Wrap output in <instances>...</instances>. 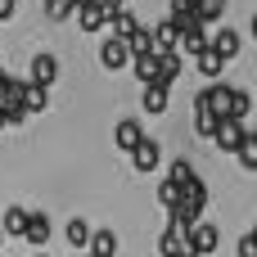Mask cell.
<instances>
[{
  "instance_id": "2",
  "label": "cell",
  "mask_w": 257,
  "mask_h": 257,
  "mask_svg": "<svg viewBox=\"0 0 257 257\" xmlns=\"http://www.w3.org/2000/svg\"><path fill=\"white\" fill-rule=\"evenodd\" d=\"M185 235H190L185 226L167 221V230L158 235V253H163V257H194V253H190V244H185Z\"/></svg>"
},
{
  "instance_id": "6",
  "label": "cell",
  "mask_w": 257,
  "mask_h": 257,
  "mask_svg": "<svg viewBox=\"0 0 257 257\" xmlns=\"http://www.w3.org/2000/svg\"><path fill=\"white\" fill-rule=\"evenodd\" d=\"M77 27H81V32H99V27H108V5H104V0L77 5Z\"/></svg>"
},
{
  "instance_id": "9",
  "label": "cell",
  "mask_w": 257,
  "mask_h": 257,
  "mask_svg": "<svg viewBox=\"0 0 257 257\" xmlns=\"http://www.w3.org/2000/svg\"><path fill=\"white\" fill-rule=\"evenodd\" d=\"M212 50H217V54L230 63V59H239V50H244V36H239L235 27H217V32H212Z\"/></svg>"
},
{
  "instance_id": "25",
  "label": "cell",
  "mask_w": 257,
  "mask_h": 257,
  "mask_svg": "<svg viewBox=\"0 0 257 257\" xmlns=\"http://www.w3.org/2000/svg\"><path fill=\"white\" fill-rule=\"evenodd\" d=\"M194 14H199V23L208 27V23H217V18L226 14V0H194Z\"/></svg>"
},
{
  "instance_id": "22",
  "label": "cell",
  "mask_w": 257,
  "mask_h": 257,
  "mask_svg": "<svg viewBox=\"0 0 257 257\" xmlns=\"http://www.w3.org/2000/svg\"><path fill=\"white\" fill-rule=\"evenodd\" d=\"M239 167L244 172H257V131H244V145H239Z\"/></svg>"
},
{
  "instance_id": "35",
  "label": "cell",
  "mask_w": 257,
  "mask_h": 257,
  "mask_svg": "<svg viewBox=\"0 0 257 257\" xmlns=\"http://www.w3.org/2000/svg\"><path fill=\"white\" fill-rule=\"evenodd\" d=\"M77 5H90V0H77Z\"/></svg>"
},
{
  "instance_id": "37",
  "label": "cell",
  "mask_w": 257,
  "mask_h": 257,
  "mask_svg": "<svg viewBox=\"0 0 257 257\" xmlns=\"http://www.w3.org/2000/svg\"><path fill=\"white\" fill-rule=\"evenodd\" d=\"M77 257H86V253H77Z\"/></svg>"
},
{
  "instance_id": "7",
  "label": "cell",
  "mask_w": 257,
  "mask_h": 257,
  "mask_svg": "<svg viewBox=\"0 0 257 257\" xmlns=\"http://www.w3.org/2000/svg\"><path fill=\"white\" fill-rule=\"evenodd\" d=\"M113 140H117V149H122V154L131 158V154H136V145L145 140V126H140L136 117H122V122L113 126Z\"/></svg>"
},
{
  "instance_id": "29",
  "label": "cell",
  "mask_w": 257,
  "mask_h": 257,
  "mask_svg": "<svg viewBox=\"0 0 257 257\" xmlns=\"http://www.w3.org/2000/svg\"><path fill=\"white\" fill-rule=\"evenodd\" d=\"M185 14H194V0H172V18H185Z\"/></svg>"
},
{
  "instance_id": "17",
  "label": "cell",
  "mask_w": 257,
  "mask_h": 257,
  "mask_svg": "<svg viewBox=\"0 0 257 257\" xmlns=\"http://www.w3.org/2000/svg\"><path fill=\"white\" fill-rule=\"evenodd\" d=\"M90 235H95V230L86 226V217H72V221H68V230H63V239H68L77 253H86V248H90Z\"/></svg>"
},
{
  "instance_id": "23",
  "label": "cell",
  "mask_w": 257,
  "mask_h": 257,
  "mask_svg": "<svg viewBox=\"0 0 257 257\" xmlns=\"http://www.w3.org/2000/svg\"><path fill=\"white\" fill-rule=\"evenodd\" d=\"M248 108H253V95H248V90H239V86H230V117H235V122H244V117H248Z\"/></svg>"
},
{
  "instance_id": "19",
  "label": "cell",
  "mask_w": 257,
  "mask_h": 257,
  "mask_svg": "<svg viewBox=\"0 0 257 257\" xmlns=\"http://www.w3.org/2000/svg\"><path fill=\"white\" fill-rule=\"evenodd\" d=\"M126 45H131V59H136V54H158V45H154V27H136V32L126 36Z\"/></svg>"
},
{
  "instance_id": "26",
  "label": "cell",
  "mask_w": 257,
  "mask_h": 257,
  "mask_svg": "<svg viewBox=\"0 0 257 257\" xmlns=\"http://www.w3.org/2000/svg\"><path fill=\"white\" fill-rule=\"evenodd\" d=\"M45 14H50V23L77 18V0H45Z\"/></svg>"
},
{
  "instance_id": "32",
  "label": "cell",
  "mask_w": 257,
  "mask_h": 257,
  "mask_svg": "<svg viewBox=\"0 0 257 257\" xmlns=\"http://www.w3.org/2000/svg\"><path fill=\"white\" fill-rule=\"evenodd\" d=\"M248 32H253V41H257V14H253V23H248Z\"/></svg>"
},
{
  "instance_id": "10",
  "label": "cell",
  "mask_w": 257,
  "mask_h": 257,
  "mask_svg": "<svg viewBox=\"0 0 257 257\" xmlns=\"http://www.w3.org/2000/svg\"><path fill=\"white\" fill-rule=\"evenodd\" d=\"M140 104H145V113H167V104H172V86L167 81H149L145 86V95H140Z\"/></svg>"
},
{
  "instance_id": "38",
  "label": "cell",
  "mask_w": 257,
  "mask_h": 257,
  "mask_svg": "<svg viewBox=\"0 0 257 257\" xmlns=\"http://www.w3.org/2000/svg\"><path fill=\"white\" fill-rule=\"evenodd\" d=\"M0 239H5V235H0Z\"/></svg>"
},
{
  "instance_id": "36",
  "label": "cell",
  "mask_w": 257,
  "mask_h": 257,
  "mask_svg": "<svg viewBox=\"0 0 257 257\" xmlns=\"http://www.w3.org/2000/svg\"><path fill=\"white\" fill-rule=\"evenodd\" d=\"M36 257H50V253H36Z\"/></svg>"
},
{
  "instance_id": "33",
  "label": "cell",
  "mask_w": 257,
  "mask_h": 257,
  "mask_svg": "<svg viewBox=\"0 0 257 257\" xmlns=\"http://www.w3.org/2000/svg\"><path fill=\"white\" fill-rule=\"evenodd\" d=\"M5 126H9V117H5V108H0V131H5Z\"/></svg>"
},
{
  "instance_id": "5",
  "label": "cell",
  "mask_w": 257,
  "mask_h": 257,
  "mask_svg": "<svg viewBox=\"0 0 257 257\" xmlns=\"http://www.w3.org/2000/svg\"><path fill=\"white\" fill-rule=\"evenodd\" d=\"M244 122H235V117H226V122H217V136H212V145L221 149V154H239V145H244Z\"/></svg>"
},
{
  "instance_id": "3",
  "label": "cell",
  "mask_w": 257,
  "mask_h": 257,
  "mask_svg": "<svg viewBox=\"0 0 257 257\" xmlns=\"http://www.w3.org/2000/svg\"><path fill=\"white\" fill-rule=\"evenodd\" d=\"M99 63H104L108 72H122V68H131V45H126V41H117V36H108V41L99 45Z\"/></svg>"
},
{
  "instance_id": "27",
  "label": "cell",
  "mask_w": 257,
  "mask_h": 257,
  "mask_svg": "<svg viewBox=\"0 0 257 257\" xmlns=\"http://www.w3.org/2000/svg\"><path fill=\"white\" fill-rule=\"evenodd\" d=\"M158 203H163V208H167V217H172V212L181 208V185L163 181V185H158Z\"/></svg>"
},
{
  "instance_id": "16",
  "label": "cell",
  "mask_w": 257,
  "mask_h": 257,
  "mask_svg": "<svg viewBox=\"0 0 257 257\" xmlns=\"http://www.w3.org/2000/svg\"><path fill=\"white\" fill-rule=\"evenodd\" d=\"M194 68H199V72H203V77H208V81H217V77H221V72H226V59H221V54H217V50H212V45H208V50H203V54H194Z\"/></svg>"
},
{
  "instance_id": "18",
  "label": "cell",
  "mask_w": 257,
  "mask_h": 257,
  "mask_svg": "<svg viewBox=\"0 0 257 257\" xmlns=\"http://www.w3.org/2000/svg\"><path fill=\"white\" fill-rule=\"evenodd\" d=\"M86 257H117V235H113V230H95Z\"/></svg>"
},
{
  "instance_id": "28",
  "label": "cell",
  "mask_w": 257,
  "mask_h": 257,
  "mask_svg": "<svg viewBox=\"0 0 257 257\" xmlns=\"http://www.w3.org/2000/svg\"><path fill=\"white\" fill-rule=\"evenodd\" d=\"M235 253H239V257H257V239H253V235H244V239H239V248H235Z\"/></svg>"
},
{
  "instance_id": "24",
  "label": "cell",
  "mask_w": 257,
  "mask_h": 257,
  "mask_svg": "<svg viewBox=\"0 0 257 257\" xmlns=\"http://www.w3.org/2000/svg\"><path fill=\"white\" fill-rule=\"evenodd\" d=\"M194 176H199V172H194V163H190V158H176V163H172V172H167V181H172V185H181V190H185Z\"/></svg>"
},
{
  "instance_id": "8",
  "label": "cell",
  "mask_w": 257,
  "mask_h": 257,
  "mask_svg": "<svg viewBox=\"0 0 257 257\" xmlns=\"http://www.w3.org/2000/svg\"><path fill=\"white\" fill-rule=\"evenodd\" d=\"M158 163H163V149H158V140H149V136H145V140L136 145V154H131V167L149 176V172H158Z\"/></svg>"
},
{
  "instance_id": "20",
  "label": "cell",
  "mask_w": 257,
  "mask_h": 257,
  "mask_svg": "<svg viewBox=\"0 0 257 257\" xmlns=\"http://www.w3.org/2000/svg\"><path fill=\"white\" fill-rule=\"evenodd\" d=\"M131 72L149 86V81H158V54H136L131 59Z\"/></svg>"
},
{
  "instance_id": "4",
  "label": "cell",
  "mask_w": 257,
  "mask_h": 257,
  "mask_svg": "<svg viewBox=\"0 0 257 257\" xmlns=\"http://www.w3.org/2000/svg\"><path fill=\"white\" fill-rule=\"evenodd\" d=\"M27 81H32V86H45V90H50V86L59 81V59H54L50 50H45V54H32V72H27Z\"/></svg>"
},
{
  "instance_id": "12",
  "label": "cell",
  "mask_w": 257,
  "mask_h": 257,
  "mask_svg": "<svg viewBox=\"0 0 257 257\" xmlns=\"http://www.w3.org/2000/svg\"><path fill=\"white\" fill-rule=\"evenodd\" d=\"M154 45H158V50H181V23H176V18H158Z\"/></svg>"
},
{
  "instance_id": "1",
  "label": "cell",
  "mask_w": 257,
  "mask_h": 257,
  "mask_svg": "<svg viewBox=\"0 0 257 257\" xmlns=\"http://www.w3.org/2000/svg\"><path fill=\"white\" fill-rule=\"evenodd\" d=\"M185 244H190V253H194V257H208V253H217V244H221V230H217L212 221H199V226L185 235Z\"/></svg>"
},
{
  "instance_id": "15",
  "label": "cell",
  "mask_w": 257,
  "mask_h": 257,
  "mask_svg": "<svg viewBox=\"0 0 257 257\" xmlns=\"http://www.w3.org/2000/svg\"><path fill=\"white\" fill-rule=\"evenodd\" d=\"M108 27H113V36H117V41H126V36H131L140 23H136V14L122 5V9H108Z\"/></svg>"
},
{
  "instance_id": "11",
  "label": "cell",
  "mask_w": 257,
  "mask_h": 257,
  "mask_svg": "<svg viewBox=\"0 0 257 257\" xmlns=\"http://www.w3.org/2000/svg\"><path fill=\"white\" fill-rule=\"evenodd\" d=\"M27 221H32V212H27L23 203H14V208H5V212H0V235H14V239H23Z\"/></svg>"
},
{
  "instance_id": "30",
  "label": "cell",
  "mask_w": 257,
  "mask_h": 257,
  "mask_svg": "<svg viewBox=\"0 0 257 257\" xmlns=\"http://www.w3.org/2000/svg\"><path fill=\"white\" fill-rule=\"evenodd\" d=\"M18 14V0H0V23H9Z\"/></svg>"
},
{
  "instance_id": "31",
  "label": "cell",
  "mask_w": 257,
  "mask_h": 257,
  "mask_svg": "<svg viewBox=\"0 0 257 257\" xmlns=\"http://www.w3.org/2000/svg\"><path fill=\"white\" fill-rule=\"evenodd\" d=\"M104 5H108V9H122V5H126V0H104Z\"/></svg>"
},
{
  "instance_id": "13",
  "label": "cell",
  "mask_w": 257,
  "mask_h": 257,
  "mask_svg": "<svg viewBox=\"0 0 257 257\" xmlns=\"http://www.w3.org/2000/svg\"><path fill=\"white\" fill-rule=\"evenodd\" d=\"M50 235H54V230H50V217H45V212H32V221H27L23 239H27L32 248H45V244H50Z\"/></svg>"
},
{
  "instance_id": "34",
  "label": "cell",
  "mask_w": 257,
  "mask_h": 257,
  "mask_svg": "<svg viewBox=\"0 0 257 257\" xmlns=\"http://www.w3.org/2000/svg\"><path fill=\"white\" fill-rule=\"evenodd\" d=\"M248 235H253V239H257V226H253V230H248Z\"/></svg>"
},
{
  "instance_id": "14",
  "label": "cell",
  "mask_w": 257,
  "mask_h": 257,
  "mask_svg": "<svg viewBox=\"0 0 257 257\" xmlns=\"http://www.w3.org/2000/svg\"><path fill=\"white\" fill-rule=\"evenodd\" d=\"M181 68H185V59H181V50H158V81H176L181 77Z\"/></svg>"
},
{
  "instance_id": "21",
  "label": "cell",
  "mask_w": 257,
  "mask_h": 257,
  "mask_svg": "<svg viewBox=\"0 0 257 257\" xmlns=\"http://www.w3.org/2000/svg\"><path fill=\"white\" fill-rule=\"evenodd\" d=\"M23 108H27V113H45V108H50V90L27 81V90H23Z\"/></svg>"
}]
</instances>
